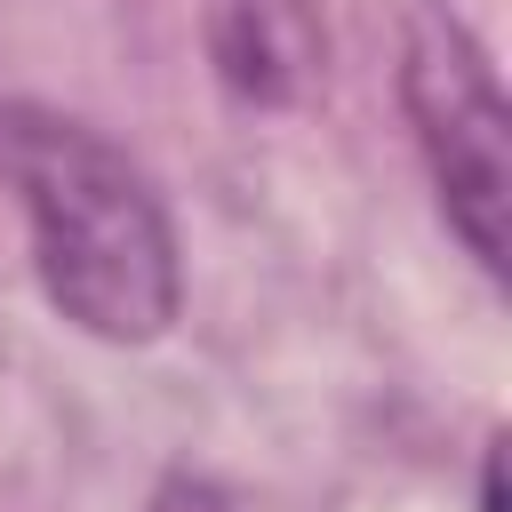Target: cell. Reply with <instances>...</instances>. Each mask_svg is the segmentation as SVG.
I'll use <instances>...</instances> for the list:
<instances>
[{
    "label": "cell",
    "instance_id": "obj_2",
    "mask_svg": "<svg viewBox=\"0 0 512 512\" xmlns=\"http://www.w3.org/2000/svg\"><path fill=\"white\" fill-rule=\"evenodd\" d=\"M400 96L440 192L448 232L480 256V272H504V216H512V112L496 88L488 48L448 16L416 8L408 56H400Z\"/></svg>",
    "mask_w": 512,
    "mask_h": 512
},
{
    "label": "cell",
    "instance_id": "obj_4",
    "mask_svg": "<svg viewBox=\"0 0 512 512\" xmlns=\"http://www.w3.org/2000/svg\"><path fill=\"white\" fill-rule=\"evenodd\" d=\"M480 512H504V456H480Z\"/></svg>",
    "mask_w": 512,
    "mask_h": 512
},
{
    "label": "cell",
    "instance_id": "obj_3",
    "mask_svg": "<svg viewBox=\"0 0 512 512\" xmlns=\"http://www.w3.org/2000/svg\"><path fill=\"white\" fill-rule=\"evenodd\" d=\"M208 56H216L232 96L296 104L320 72V24L304 0H216L208 8Z\"/></svg>",
    "mask_w": 512,
    "mask_h": 512
},
{
    "label": "cell",
    "instance_id": "obj_1",
    "mask_svg": "<svg viewBox=\"0 0 512 512\" xmlns=\"http://www.w3.org/2000/svg\"><path fill=\"white\" fill-rule=\"evenodd\" d=\"M0 176L24 200L40 288L72 328L104 344H152L176 320V224L112 136L48 104H0Z\"/></svg>",
    "mask_w": 512,
    "mask_h": 512
}]
</instances>
